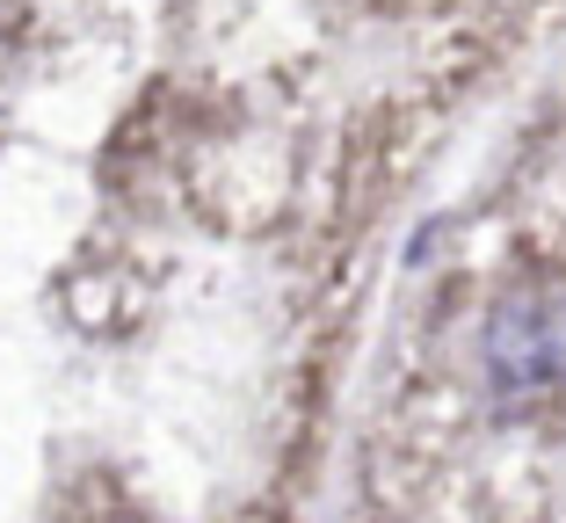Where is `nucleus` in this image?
Segmentation results:
<instances>
[{
  "label": "nucleus",
  "instance_id": "f257e3e1",
  "mask_svg": "<svg viewBox=\"0 0 566 523\" xmlns=\"http://www.w3.org/2000/svg\"><path fill=\"white\" fill-rule=\"evenodd\" d=\"M480 372L494 407L566 400V276H531L486 305Z\"/></svg>",
  "mask_w": 566,
  "mask_h": 523
}]
</instances>
